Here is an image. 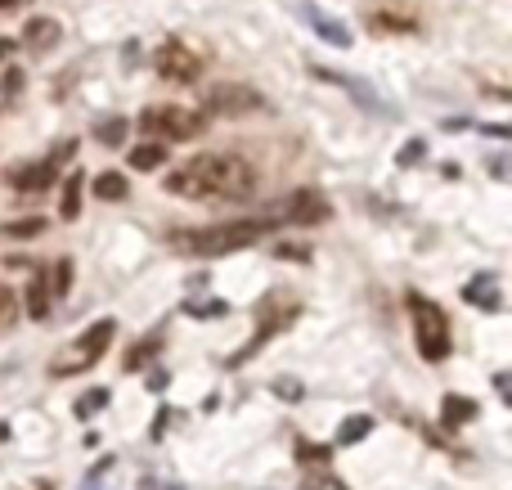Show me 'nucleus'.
<instances>
[{"label":"nucleus","mask_w":512,"mask_h":490,"mask_svg":"<svg viewBox=\"0 0 512 490\" xmlns=\"http://www.w3.org/2000/svg\"><path fill=\"white\" fill-rule=\"evenodd\" d=\"M167 194L194 198V203H207V198L243 203L256 194V167L239 153H198L167 176Z\"/></svg>","instance_id":"obj_1"},{"label":"nucleus","mask_w":512,"mask_h":490,"mask_svg":"<svg viewBox=\"0 0 512 490\" xmlns=\"http://www.w3.org/2000/svg\"><path fill=\"white\" fill-rule=\"evenodd\" d=\"M270 234V221H230V225H207V230H185V234H171L180 252L189 257H225V252H239L252 248L256 239Z\"/></svg>","instance_id":"obj_2"},{"label":"nucleus","mask_w":512,"mask_h":490,"mask_svg":"<svg viewBox=\"0 0 512 490\" xmlns=\"http://www.w3.org/2000/svg\"><path fill=\"white\" fill-rule=\"evenodd\" d=\"M405 311H409V320H414L418 356H423L427 365H441V360L450 356V320L441 315V306L427 302L423 293H409L405 297Z\"/></svg>","instance_id":"obj_3"},{"label":"nucleus","mask_w":512,"mask_h":490,"mask_svg":"<svg viewBox=\"0 0 512 490\" xmlns=\"http://www.w3.org/2000/svg\"><path fill=\"white\" fill-rule=\"evenodd\" d=\"M140 126L149 135H158V140H194V135L207 131V117L176 108V104H158V108H144Z\"/></svg>","instance_id":"obj_4"},{"label":"nucleus","mask_w":512,"mask_h":490,"mask_svg":"<svg viewBox=\"0 0 512 490\" xmlns=\"http://www.w3.org/2000/svg\"><path fill=\"white\" fill-rule=\"evenodd\" d=\"M113 333H117V324H113V320H99V324H90V329L81 333V342H77V347H72L68 356H59V360H54V369H50V374H54V378H72V374H81V369H90L99 356H104L108 347H113Z\"/></svg>","instance_id":"obj_5"},{"label":"nucleus","mask_w":512,"mask_h":490,"mask_svg":"<svg viewBox=\"0 0 512 490\" xmlns=\"http://www.w3.org/2000/svg\"><path fill=\"white\" fill-rule=\"evenodd\" d=\"M153 68H158V77L171 81V86H189V81H198V72H203V59H198L185 41H162L158 50H153Z\"/></svg>","instance_id":"obj_6"},{"label":"nucleus","mask_w":512,"mask_h":490,"mask_svg":"<svg viewBox=\"0 0 512 490\" xmlns=\"http://www.w3.org/2000/svg\"><path fill=\"white\" fill-rule=\"evenodd\" d=\"M203 108H207V113H216V117H221V113L225 117H243V113H261L265 99L256 95L252 86H234V81L225 86V81H221V86H207L203 90Z\"/></svg>","instance_id":"obj_7"},{"label":"nucleus","mask_w":512,"mask_h":490,"mask_svg":"<svg viewBox=\"0 0 512 490\" xmlns=\"http://www.w3.org/2000/svg\"><path fill=\"white\" fill-rule=\"evenodd\" d=\"M333 216V207H328V198L319 194V189H292L288 203L274 207L270 221H297V225H319Z\"/></svg>","instance_id":"obj_8"},{"label":"nucleus","mask_w":512,"mask_h":490,"mask_svg":"<svg viewBox=\"0 0 512 490\" xmlns=\"http://www.w3.org/2000/svg\"><path fill=\"white\" fill-rule=\"evenodd\" d=\"M54 176H59V162L41 158V162H32V167L9 171V185H14L18 194H45V189L54 185Z\"/></svg>","instance_id":"obj_9"},{"label":"nucleus","mask_w":512,"mask_h":490,"mask_svg":"<svg viewBox=\"0 0 512 490\" xmlns=\"http://www.w3.org/2000/svg\"><path fill=\"white\" fill-rule=\"evenodd\" d=\"M59 36H63V27L54 23V18H27V27H23V45H27V50H50Z\"/></svg>","instance_id":"obj_10"},{"label":"nucleus","mask_w":512,"mask_h":490,"mask_svg":"<svg viewBox=\"0 0 512 490\" xmlns=\"http://www.w3.org/2000/svg\"><path fill=\"white\" fill-rule=\"evenodd\" d=\"M50 284H45V275H32V284H27V293H23V302H27V315L32 320H45L50 315Z\"/></svg>","instance_id":"obj_11"},{"label":"nucleus","mask_w":512,"mask_h":490,"mask_svg":"<svg viewBox=\"0 0 512 490\" xmlns=\"http://www.w3.org/2000/svg\"><path fill=\"white\" fill-rule=\"evenodd\" d=\"M477 410H481V405H477V401H468V396H445L441 419L450 423V428H463V423L477 419Z\"/></svg>","instance_id":"obj_12"},{"label":"nucleus","mask_w":512,"mask_h":490,"mask_svg":"<svg viewBox=\"0 0 512 490\" xmlns=\"http://www.w3.org/2000/svg\"><path fill=\"white\" fill-rule=\"evenodd\" d=\"M81 194H86V180H81V176L63 180V198H59V216H63V221H77V216H81Z\"/></svg>","instance_id":"obj_13"},{"label":"nucleus","mask_w":512,"mask_h":490,"mask_svg":"<svg viewBox=\"0 0 512 490\" xmlns=\"http://www.w3.org/2000/svg\"><path fill=\"white\" fill-rule=\"evenodd\" d=\"M95 189L99 198H104V203H122L126 194H131V189H126V176H117V171H104V176H95Z\"/></svg>","instance_id":"obj_14"},{"label":"nucleus","mask_w":512,"mask_h":490,"mask_svg":"<svg viewBox=\"0 0 512 490\" xmlns=\"http://www.w3.org/2000/svg\"><path fill=\"white\" fill-rule=\"evenodd\" d=\"M373 432V419L369 414H351V419L342 423V432H337V446H355V441H364Z\"/></svg>","instance_id":"obj_15"},{"label":"nucleus","mask_w":512,"mask_h":490,"mask_svg":"<svg viewBox=\"0 0 512 490\" xmlns=\"http://www.w3.org/2000/svg\"><path fill=\"white\" fill-rule=\"evenodd\" d=\"M162 158H167V149H162L158 140H153V144H135V149H131V167H135V171L162 167Z\"/></svg>","instance_id":"obj_16"},{"label":"nucleus","mask_w":512,"mask_h":490,"mask_svg":"<svg viewBox=\"0 0 512 490\" xmlns=\"http://www.w3.org/2000/svg\"><path fill=\"white\" fill-rule=\"evenodd\" d=\"M45 221H36V216H27V221H9L0 225V234H9V239H32V234H41Z\"/></svg>","instance_id":"obj_17"},{"label":"nucleus","mask_w":512,"mask_h":490,"mask_svg":"<svg viewBox=\"0 0 512 490\" xmlns=\"http://www.w3.org/2000/svg\"><path fill=\"white\" fill-rule=\"evenodd\" d=\"M104 405H108V392H104V387H90V392L77 401V414H81V419H90V414H99Z\"/></svg>","instance_id":"obj_18"},{"label":"nucleus","mask_w":512,"mask_h":490,"mask_svg":"<svg viewBox=\"0 0 512 490\" xmlns=\"http://www.w3.org/2000/svg\"><path fill=\"white\" fill-rule=\"evenodd\" d=\"M68 288H72V261L63 257V261H54V288H50V293H54V297H63Z\"/></svg>","instance_id":"obj_19"},{"label":"nucleus","mask_w":512,"mask_h":490,"mask_svg":"<svg viewBox=\"0 0 512 490\" xmlns=\"http://www.w3.org/2000/svg\"><path fill=\"white\" fill-rule=\"evenodd\" d=\"M18 315V297L9 293V284H0V329H9Z\"/></svg>","instance_id":"obj_20"},{"label":"nucleus","mask_w":512,"mask_h":490,"mask_svg":"<svg viewBox=\"0 0 512 490\" xmlns=\"http://www.w3.org/2000/svg\"><path fill=\"white\" fill-rule=\"evenodd\" d=\"M99 140H104V144H122L126 140V117H108V122L99 126Z\"/></svg>","instance_id":"obj_21"},{"label":"nucleus","mask_w":512,"mask_h":490,"mask_svg":"<svg viewBox=\"0 0 512 490\" xmlns=\"http://www.w3.org/2000/svg\"><path fill=\"white\" fill-rule=\"evenodd\" d=\"M153 351H158V342H153V338H144V342H140V347H135V351H131V356H126V369H131V374H135V369H140V365H144V360H149V356H153Z\"/></svg>","instance_id":"obj_22"},{"label":"nucleus","mask_w":512,"mask_h":490,"mask_svg":"<svg viewBox=\"0 0 512 490\" xmlns=\"http://www.w3.org/2000/svg\"><path fill=\"white\" fill-rule=\"evenodd\" d=\"M297 459H310V464H319V459H328V450H315L310 441H297Z\"/></svg>","instance_id":"obj_23"},{"label":"nucleus","mask_w":512,"mask_h":490,"mask_svg":"<svg viewBox=\"0 0 512 490\" xmlns=\"http://www.w3.org/2000/svg\"><path fill=\"white\" fill-rule=\"evenodd\" d=\"M18 86H23V72L9 68V72H5V95H18Z\"/></svg>","instance_id":"obj_24"},{"label":"nucleus","mask_w":512,"mask_h":490,"mask_svg":"<svg viewBox=\"0 0 512 490\" xmlns=\"http://www.w3.org/2000/svg\"><path fill=\"white\" fill-rule=\"evenodd\" d=\"M418 153H423V144H409V149H400V162H418Z\"/></svg>","instance_id":"obj_25"},{"label":"nucleus","mask_w":512,"mask_h":490,"mask_svg":"<svg viewBox=\"0 0 512 490\" xmlns=\"http://www.w3.org/2000/svg\"><path fill=\"white\" fill-rule=\"evenodd\" d=\"M14 50H18V45L9 41V36H0V63H5V59H9V54H14Z\"/></svg>","instance_id":"obj_26"},{"label":"nucleus","mask_w":512,"mask_h":490,"mask_svg":"<svg viewBox=\"0 0 512 490\" xmlns=\"http://www.w3.org/2000/svg\"><path fill=\"white\" fill-rule=\"evenodd\" d=\"M18 5H27V0H0V14H9V9H18Z\"/></svg>","instance_id":"obj_27"},{"label":"nucleus","mask_w":512,"mask_h":490,"mask_svg":"<svg viewBox=\"0 0 512 490\" xmlns=\"http://www.w3.org/2000/svg\"><path fill=\"white\" fill-rule=\"evenodd\" d=\"M81 490H104V477H99V473H95V477H90V482H86V486H81Z\"/></svg>","instance_id":"obj_28"},{"label":"nucleus","mask_w":512,"mask_h":490,"mask_svg":"<svg viewBox=\"0 0 512 490\" xmlns=\"http://www.w3.org/2000/svg\"><path fill=\"white\" fill-rule=\"evenodd\" d=\"M0 441H9V423H0Z\"/></svg>","instance_id":"obj_29"}]
</instances>
